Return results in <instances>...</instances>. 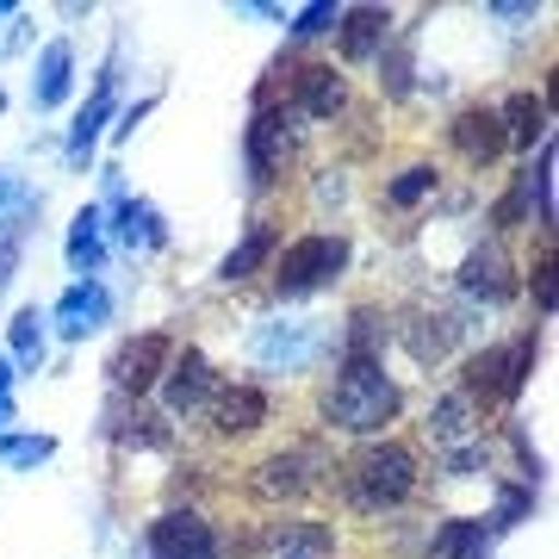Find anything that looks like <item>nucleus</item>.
Segmentation results:
<instances>
[{
    "label": "nucleus",
    "mask_w": 559,
    "mask_h": 559,
    "mask_svg": "<svg viewBox=\"0 0 559 559\" xmlns=\"http://www.w3.org/2000/svg\"><path fill=\"white\" fill-rule=\"evenodd\" d=\"M404 411V385L385 373V360H342L336 380L323 385L318 399V417L323 429H336V436H367L380 441Z\"/></svg>",
    "instance_id": "1"
},
{
    "label": "nucleus",
    "mask_w": 559,
    "mask_h": 559,
    "mask_svg": "<svg viewBox=\"0 0 559 559\" xmlns=\"http://www.w3.org/2000/svg\"><path fill=\"white\" fill-rule=\"evenodd\" d=\"M417 485H423V460H417V448L399 441V436L367 441V448H355L348 466H342V491H348V503L367 510V516L399 510L404 498H417Z\"/></svg>",
    "instance_id": "2"
},
{
    "label": "nucleus",
    "mask_w": 559,
    "mask_h": 559,
    "mask_svg": "<svg viewBox=\"0 0 559 559\" xmlns=\"http://www.w3.org/2000/svg\"><path fill=\"white\" fill-rule=\"evenodd\" d=\"M342 267H348V237H336V230H305V237L280 242L267 274H274L280 299H305V293L330 286Z\"/></svg>",
    "instance_id": "3"
},
{
    "label": "nucleus",
    "mask_w": 559,
    "mask_h": 559,
    "mask_svg": "<svg viewBox=\"0 0 559 559\" xmlns=\"http://www.w3.org/2000/svg\"><path fill=\"white\" fill-rule=\"evenodd\" d=\"M540 360V336L528 330V336L516 342H498V348H479V355H466V380H460V399L473 404H491V399H522V385H528V373H535Z\"/></svg>",
    "instance_id": "4"
},
{
    "label": "nucleus",
    "mask_w": 559,
    "mask_h": 559,
    "mask_svg": "<svg viewBox=\"0 0 559 559\" xmlns=\"http://www.w3.org/2000/svg\"><path fill=\"white\" fill-rule=\"evenodd\" d=\"M299 112L286 100H274L267 87L255 94V112H249V138H242V150H249V187L255 193H267L280 180V168H286V156H293V138H299Z\"/></svg>",
    "instance_id": "5"
},
{
    "label": "nucleus",
    "mask_w": 559,
    "mask_h": 559,
    "mask_svg": "<svg viewBox=\"0 0 559 559\" xmlns=\"http://www.w3.org/2000/svg\"><path fill=\"white\" fill-rule=\"evenodd\" d=\"M323 355V330L305 318H267L249 330V360L261 373H305Z\"/></svg>",
    "instance_id": "6"
},
{
    "label": "nucleus",
    "mask_w": 559,
    "mask_h": 559,
    "mask_svg": "<svg viewBox=\"0 0 559 559\" xmlns=\"http://www.w3.org/2000/svg\"><path fill=\"white\" fill-rule=\"evenodd\" d=\"M143 554L150 559H218V522L193 510V503H175V510H162L150 528H143Z\"/></svg>",
    "instance_id": "7"
},
{
    "label": "nucleus",
    "mask_w": 559,
    "mask_h": 559,
    "mask_svg": "<svg viewBox=\"0 0 559 559\" xmlns=\"http://www.w3.org/2000/svg\"><path fill=\"white\" fill-rule=\"evenodd\" d=\"M156 392H162V411H168V417H205L212 399L224 392V380L200 348H175V360H168V373H162Z\"/></svg>",
    "instance_id": "8"
},
{
    "label": "nucleus",
    "mask_w": 559,
    "mask_h": 559,
    "mask_svg": "<svg viewBox=\"0 0 559 559\" xmlns=\"http://www.w3.org/2000/svg\"><path fill=\"white\" fill-rule=\"evenodd\" d=\"M168 360H175V336L143 330V336H131L119 355L106 360V373H112V385H119L124 399H150L162 385V373H168Z\"/></svg>",
    "instance_id": "9"
},
{
    "label": "nucleus",
    "mask_w": 559,
    "mask_h": 559,
    "mask_svg": "<svg viewBox=\"0 0 559 559\" xmlns=\"http://www.w3.org/2000/svg\"><path fill=\"white\" fill-rule=\"evenodd\" d=\"M318 473H330V460H323L318 448H280V454H267L255 473H249V491L267 498V503H293L318 485Z\"/></svg>",
    "instance_id": "10"
},
{
    "label": "nucleus",
    "mask_w": 559,
    "mask_h": 559,
    "mask_svg": "<svg viewBox=\"0 0 559 559\" xmlns=\"http://www.w3.org/2000/svg\"><path fill=\"white\" fill-rule=\"evenodd\" d=\"M119 119V62H106L100 81H94V94H87V106L75 112V124H69V143H62V156H69V168H87L94 162V143L106 138V124Z\"/></svg>",
    "instance_id": "11"
},
{
    "label": "nucleus",
    "mask_w": 559,
    "mask_h": 559,
    "mask_svg": "<svg viewBox=\"0 0 559 559\" xmlns=\"http://www.w3.org/2000/svg\"><path fill=\"white\" fill-rule=\"evenodd\" d=\"M44 318H50V330H57L62 342H87L94 330L112 323V293H106V280H75Z\"/></svg>",
    "instance_id": "12"
},
{
    "label": "nucleus",
    "mask_w": 559,
    "mask_h": 559,
    "mask_svg": "<svg viewBox=\"0 0 559 559\" xmlns=\"http://www.w3.org/2000/svg\"><path fill=\"white\" fill-rule=\"evenodd\" d=\"M448 143H454V156L466 162V168H491V162L510 150L498 106H460L454 119H448Z\"/></svg>",
    "instance_id": "13"
},
{
    "label": "nucleus",
    "mask_w": 559,
    "mask_h": 559,
    "mask_svg": "<svg viewBox=\"0 0 559 559\" xmlns=\"http://www.w3.org/2000/svg\"><path fill=\"white\" fill-rule=\"evenodd\" d=\"M106 242H119L124 255H156V249H168V218L150 200L119 193L112 212H106Z\"/></svg>",
    "instance_id": "14"
},
{
    "label": "nucleus",
    "mask_w": 559,
    "mask_h": 559,
    "mask_svg": "<svg viewBox=\"0 0 559 559\" xmlns=\"http://www.w3.org/2000/svg\"><path fill=\"white\" fill-rule=\"evenodd\" d=\"M460 293L466 299H479V305H503L510 293H516V261H510V249H503L498 237H485L473 255L460 261Z\"/></svg>",
    "instance_id": "15"
},
{
    "label": "nucleus",
    "mask_w": 559,
    "mask_h": 559,
    "mask_svg": "<svg viewBox=\"0 0 559 559\" xmlns=\"http://www.w3.org/2000/svg\"><path fill=\"white\" fill-rule=\"evenodd\" d=\"M267 417H274V399H267L261 385H224L218 399H212V411H205V423H212V436L218 441L255 436Z\"/></svg>",
    "instance_id": "16"
},
{
    "label": "nucleus",
    "mask_w": 559,
    "mask_h": 559,
    "mask_svg": "<svg viewBox=\"0 0 559 559\" xmlns=\"http://www.w3.org/2000/svg\"><path fill=\"white\" fill-rule=\"evenodd\" d=\"M293 112L299 119H336L342 106H348V81H342L336 62H305L299 75H293Z\"/></svg>",
    "instance_id": "17"
},
{
    "label": "nucleus",
    "mask_w": 559,
    "mask_h": 559,
    "mask_svg": "<svg viewBox=\"0 0 559 559\" xmlns=\"http://www.w3.org/2000/svg\"><path fill=\"white\" fill-rule=\"evenodd\" d=\"M62 255H69V274L75 280H100L106 274V255H112V242H106V205H81L75 218H69Z\"/></svg>",
    "instance_id": "18"
},
{
    "label": "nucleus",
    "mask_w": 559,
    "mask_h": 559,
    "mask_svg": "<svg viewBox=\"0 0 559 559\" xmlns=\"http://www.w3.org/2000/svg\"><path fill=\"white\" fill-rule=\"evenodd\" d=\"M336 38H342V62H373L392 44V13L385 7H342Z\"/></svg>",
    "instance_id": "19"
},
{
    "label": "nucleus",
    "mask_w": 559,
    "mask_h": 559,
    "mask_svg": "<svg viewBox=\"0 0 559 559\" xmlns=\"http://www.w3.org/2000/svg\"><path fill=\"white\" fill-rule=\"evenodd\" d=\"M69 87H75V44L50 38L38 50V69H32V106H38V112H57V106L69 100Z\"/></svg>",
    "instance_id": "20"
},
{
    "label": "nucleus",
    "mask_w": 559,
    "mask_h": 559,
    "mask_svg": "<svg viewBox=\"0 0 559 559\" xmlns=\"http://www.w3.org/2000/svg\"><path fill=\"white\" fill-rule=\"evenodd\" d=\"M7 360H13V373H44V360H50V318H44L38 305L13 311V323H7Z\"/></svg>",
    "instance_id": "21"
},
{
    "label": "nucleus",
    "mask_w": 559,
    "mask_h": 559,
    "mask_svg": "<svg viewBox=\"0 0 559 559\" xmlns=\"http://www.w3.org/2000/svg\"><path fill=\"white\" fill-rule=\"evenodd\" d=\"M498 119H503V138L522 143V150H535V143H547L554 131H547V119H554V106L540 100L535 87H522V94H510V100L498 106Z\"/></svg>",
    "instance_id": "22"
},
{
    "label": "nucleus",
    "mask_w": 559,
    "mask_h": 559,
    "mask_svg": "<svg viewBox=\"0 0 559 559\" xmlns=\"http://www.w3.org/2000/svg\"><path fill=\"white\" fill-rule=\"evenodd\" d=\"M274 249H280V230H274V224H267V218L249 224V230H242V242L218 261V286H242V280L255 274L261 261H274Z\"/></svg>",
    "instance_id": "23"
},
{
    "label": "nucleus",
    "mask_w": 559,
    "mask_h": 559,
    "mask_svg": "<svg viewBox=\"0 0 559 559\" xmlns=\"http://www.w3.org/2000/svg\"><path fill=\"white\" fill-rule=\"evenodd\" d=\"M399 336H404V348H411L417 360H441L460 342V318L454 311H417L411 323H399Z\"/></svg>",
    "instance_id": "24"
},
{
    "label": "nucleus",
    "mask_w": 559,
    "mask_h": 559,
    "mask_svg": "<svg viewBox=\"0 0 559 559\" xmlns=\"http://www.w3.org/2000/svg\"><path fill=\"white\" fill-rule=\"evenodd\" d=\"M485 547H491L485 516H448L436 528V540H429V554L436 559H485Z\"/></svg>",
    "instance_id": "25"
},
{
    "label": "nucleus",
    "mask_w": 559,
    "mask_h": 559,
    "mask_svg": "<svg viewBox=\"0 0 559 559\" xmlns=\"http://www.w3.org/2000/svg\"><path fill=\"white\" fill-rule=\"evenodd\" d=\"M429 436L441 448H466V441H479V411L460 399V392H448V399L429 404Z\"/></svg>",
    "instance_id": "26"
},
{
    "label": "nucleus",
    "mask_w": 559,
    "mask_h": 559,
    "mask_svg": "<svg viewBox=\"0 0 559 559\" xmlns=\"http://www.w3.org/2000/svg\"><path fill=\"white\" fill-rule=\"evenodd\" d=\"M436 193H441V168H436V162H404L399 175L385 180V193H380V200L392 205V212H411V205L436 200Z\"/></svg>",
    "instance_id": "27"
},
{
    "label": "nucleus",
    "mask_w": 559,
    "mask_h": 559,
    "mask_svg": "<svg viewBox=\"0 0 559 559\" xmlns=\"http://www.w3.org/2000/svg\"><path fill=\"white\" fill-rule=\"evenodd\" d=\"M32 212H38V193H25L7 218H0V293L13 286L20 274V255H25V230H32Z\"/></svg>",
    "instance_id": "28"
},
{
    "label": "nucleus",
    "mask_w": 559,
    "mask_h": 559,
    "mask_svg": "<svg viewBox=\"0 0 559 559\" xmlns=\"http://www.w3.org/2000/svg\"><path fill=\"white\" fill-rule=\"evenodd\" d=\"M44 460H57V436H20V429H0V466H13V473H38Z\"/></svg>",
    "instance_id": "29"
},
{
    "label": "nucleus",
    "mask_w": 559,
    "mask_h": 559,
    "mask_svg": "<svg viewBox=\"0 0 559 559\" xmlns=\"http://www.w3.org/2000/svg\"><path fill=\"white\" fill-rule=\"evenodd\" d=\"M411 75H417V62H411V44H385V57H380V87L392 94V100H404V94H411Z\"/></svg>",
    "instance_id": "30"
},
{
    "label": "nucleus",
    "mask_w": 559,
    "mask_h": 559,
    "mask_svg": "<svg viewBox=\"0 0 559 559\" xmlns=\"http://www.w3.org/2000/svg\"><path fill=\"white\" fill-rule=\"evenodd\" d=\"M336 20H342V7L336 0H318V7H305V13H293V38H323V32H336Z\"/></svg>",
    "instance_id": "31"
},
{
    "label": "nucleus",
    "mask_w": 559,
    "mask_h": 559,
    "mask_svg": "<svg viewBox=\"0 0 559 559\" xmlns=\"http://www.w3.org/2000/svg\"><path fill=\"white\" fill-rule=\"evenodd\" d=\"M528 293H535L540 318H554V249H540V261L528 267Z\"/></svg>",
    "instance_id": "32"
},
{
    "label": "nucleus",
    "mask_w": 559,
    "mask_h": 559,
    "mask_svg": "<svg viewBox=\"0 0 559 559\" xmlns=\"http://www.w3.org/2000/svg\"><path fill=\"white\" fill-rule=\"evenodd\" d=\"M150 112H156V100H138V106H124V112H119V124H112V143H131V131H138V124L150 119Z\"/></svg>",
    "instance_id": "33"
},
{
    "label": "nucleus",
    "mask_w": 559,
    "mask_h": 559,
    "mask_svg": "<svg viewBox=\"0 0 559 559\" xmlns=\"http://www.w3.org/2000/svg\"><path fill=\"white\" fill-rule=\"evenodd\" d=\"M13 380H20V373H13V360L0 355V429L13 423Z\"/></svg>",
    "instance_id": "34"
},
{
    "label": "nucleus",
    "mask_w": 559,
    "mask_h": 559,
    "mask_svg": "<svg viewBox=\"0 0 559 559\" xmlns=\"http://www.w3.org/2000/svg\"><path fill=\"white\" fill-rule=\"evenodd\" d=\"M25 200V187H20V175H13V168H0V218H7V212H13V205Z\"/></svg>",
    "instance_id": "35"
},
{
    "label": "nucleus",
    "mask_w": 559,
    "mask_h": 559,
    "mask_svg": "<svg viewBox=\"0 0 559 559\" xmlns=\"http://www.w3.org/2000/svg\"><path fill=\"white\" fill-rule=\"evenodd\" d=\"M0 20H20V7H13V0H0Z\"/></svg>",
    "instance_id": "36"
},
{
    "label": "nucleus",
    "mask_w": 559,
    "mask_h": 559,
    "mask_svg": "<svg viewBox=\"0 0 559 559\" xmlns=\"http://www.w3.org/2000/svg\"><path fill=\"white\" fill-rule=\"evenodd\" d=\"M0 106H7V94H0Z\"/></svg>",
    "instance_id": "37"
}]
</instances>
